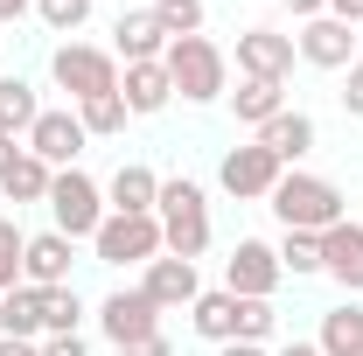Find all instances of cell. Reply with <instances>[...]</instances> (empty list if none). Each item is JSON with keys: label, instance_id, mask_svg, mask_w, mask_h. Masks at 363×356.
<instances>
[{"label": "cell", "instance_id": "obj_4", "mask_svg": "<svg viewBox=\"0 0 363 356\" xmlns=\"http://www.w3.org/2000/svg\"><path fill=\"white\" fill-rule=\"evenodd\" d=\"M105 217H112V210H105V189H98L84 168H56V182H49V230H63V238L77 245V238H98Z\"/></svg>", "mask_w": 363, "mask_h": 356}, {"label": "cell", "instance_id": "obj_14", "mask_svg": "<svg viewBox=\"0 0 363 356\" xmlns=\"http://www.w3.org/2000/svg\"><path fill=\"white\" fill-rule=\"evenodd\" d=\"M70 266H77V245L63 230H35L21 252V287H70Z\"/></svg>", "mask_w": 363, "mask_h": 356}, {"label": "cell", "instance_id": "obj_30", "mask_svg": "<svg viewBox=\"0 0 363 356\" xmlns=\"http://www.w3.org/2000/svg\"><path fill=\"white\" fill-rule=\"evenodd\" d=\"M21 252H28V230H21L14 217H0V294L21 287Z\"/></svg>", "mask_w": 363, "mask_h": 356}, {"label": "cell", "instance_id": "obj_15", "mask_svg": "<svg viewBox=\"0 0 363 356\" xmlns=\"http://www.w3.org/2000/svg\"><path fill=\"white\" fill-rule=\"evenodd\" d=\"M321 272L342 287V294H363V223H335V230H321Z\"/></svg>", "mask_w": 363, "mask_h": 356}, {"label": "cell", "instance_id": "obj_19", "mask_svg": "<svg viewBox=\"0 0 363 356\" xmlns=\"http://www.w3.org/2000/svg\"><path fill=\"white\" fill-rule=\"evenodd\" d=\"M112 56H119V63H161V56H168L161 21H154V14H119V21H112Z\"/></svg>", "mask_w": 363, "mask_h": 356}, {"label": "cell", "instance_id": "obj_7", "mask_svg": "<svg viewBox=\"0 0 363 356\" xmlns=\"http://www.w3.org/2000/svg\"><path fill=\"white\" fill-rule=\"evenodd\" d=\"M98 335H105L112 350H133L147 335H161V308H154L140 287H119V294L98 301Z\"/></svg>", "mask_w": 363, "mask_h": 356}, {"label": "cell", "instance_id": "obj_29", "mask_svg": "<svg viewBox=\"0 0 363 356\" xmlns=\"http://www.w3.org/2000/svg\"><path fill=\"white\" fill-rule=\"evenodd\" d=\"M147 14L161 21L168 43H182V35H203V14H210V7H203V0H154Z\"/></svg>", "mask_w": 363, "mask_h": 356}, {"label": "cell", "instance_id": "obj_8", "mask_svg": "<svg viewBox=\"0 0 363 356\" xmlns=\"http://www.w3.org/2000/svg\"><path fill=\"white\" fill-rule=\"evenodd\" d=\"M279 252H272L266 238H238L230 245V259H224V287L238 294V301H272L279 294Z\"/></svg>", "mask_w": 363, "mask_h": 356}, {"label": "cell", "instance_id": "obj_17", "mask_svg": "<svg viewBox=\"0 0 363 356\" xmlns=\"http://www.w3.org/2000/svg\"><path fill=\"white\" fill-rule=\"evenodd\" d=\"M119 98H126V112H133V119L168 112V98H175V84H168V63H126V70H119Z\"/></svg>", "mask_w": 363, "mask_h": 356}, {"label": "cell", "instance_id": "obj_35", "mask_svg": "<svg viewBox=\"0 0 363 356\" xmlns=\"http://www.w3.org/2000/svg\"><path fill=\"white\" fill-rule=\"evenodd\" d=\"M119 356H175V343L168 335H147V343H133V350H119Z\"/></svg>", "mask_w": 363, "mask_h": 356}, {"label": "cell", "instance_id": "obj_23", "mask_svg": "<svg viewBox=\"0 0 363 356\" xmlns=\"http://www.w3.org/2000/svg\"><path fill=\"white\" fill-rule=\"evenodd\" d=\"M49 182H56V168H49V161H35V154L21 147V161L0 175V196H7L14 210H21V203H49Z\"/></svg>", "mask_w": 363, "mask_h": 356}, {"label": "cell", "instance_id": "obj_3", "mask_svg": "<svg viewBox=\"0 0 363 356\" xmlns=\"http://www.w3.org/2000/svg\"><path fill=\"white\" fill-rule=\"evenodd\" d=\"M168 84H175V98H189V105H217L230 91V56L210 35H182V43H168Z\"/></svg>", "mask_w": 363, "mask_h": 356}, {"label": "cell", "instance_id": "obj_6", "mask_svg": "<svg viewBox=\"0 0 363 356\" xmlns=\"http://www.w3.org/2000/svg\"><path fill=\"white\" fill-rule=\"evenodd\" d=\"M91 252H98V266H147V259H161L168 245H161V217H112L98 223V238H91Z\"/></svg>", "mask_w": 363, "mask_h": 356}, {"label": "cell", "instance_id": "obj_10", "mask_svg": "<svg viewBox=\"0 0 363 356\" xmlns=\"http://www.w3.org/2000/svg\"><path fill=\"white\" fill-rule=\"evenodd\" d=\"M294 56H301L308 70H350V63H357V28L335 21V14H315V21H301Z\"/></svg>", "mask_w": 363, "mask_h": 356}, {"label": "cell", "instance_id": "obj_31", "mask_svg": "<svg viewBox=\"0 0 363 356\" xmlns=\"http://www.w3.org/2000/svg\"><path fill=\"white\" fill-rule=\"evenodd\" d=\"M35 21H43L49 35H77L91 21V0H35Z\"/></svg>", "mask_w": 363, "mask_h": 356}, {"label": "cell", "instance_id": "obj_39", "mask_svg": "<svg viewBox=\"0 0 363 356\" xmlns=\"http://www.w3.org/2000/svg\"><path fill=\"white\" fill-rule=\"evenodd\" d=\"M21 14H35V0H0V28H7V21H21Z\"/></svg>", "mask_w": 363, "mask_h": 356}, {"label": "cell", "instance_id": "obj_25", "mask_svg": "<svg viewBox=\"0 0 363 356\" xmlns=\"http://www.w3.org/2000/svg\"><path fill=\"white\" fill-rule=\"evenodd\" d=\"M321 356H363V308L357 301H342V308L321 314Z\"/></svg>", "mask_w": 363, "mask_h": 356}, {"label": "cell", "instance_id": "obj_36", "mask_svg": "<svg viewBox=\"0 0 363 356\" xmlns=\"http://www.w3.org/2000/svg\"><path fill=\"white\" fill-rule=\"evenodd\" d=\"M286 14H301V21H315V14H328V0H279Z\"/></svg>", "mask_w": 363, "mask_h": 356}, {"label": "cell", "instance_id": "obj_41", "mask_svg": "<svg viewBox=\"0 0 363 356\" xmlns=\"http://www.w3.org/2000/svg\"><path fill=\"white\" fill-rule=\"evenodd\" d=\"M217 356H266V343H224Z\"/></svg>", "mask_w": 363, "mask_h": 356}, {"label": "cell", "instance_id": "obj_24", "mask_svg": "<svg viewBox=\"0 0 363 356\" xmlns=\"http://www.w3.org/2000/svg\"><path fill=\"white\" fill-rule=\"evenodd\" d=\"M0 335L43 343V287H14V294H0Z\"/></svg>", "mask_w": 363, "mask_h": 356}, {"label": "cell", "instance_id": "obj_28", "mask_svg": "<svg viewBox=\"0 0 363 356\" xmlns=\"http://www.w3.org/2000/svg\"><path fill=\"white\" fill-rule=\"evenodd\" d=\"M77 321H84L77 287H43V335H77Z\"/></svg>", "mask_w": 363, "mask_h": 356}, {"label": "cell", "instance_id": "obj_38", "mask_svg": "<svg viewBox=\"0 0 363 356\" xmlns=\"http://www.w3.org/2000/svg\"><path fill=\"white\" fill-rule=\"evenodd\" d=\"M0 356H43V343H21V335H0Z\"/></svg>", "mask_w": 363, "mask_h": 356}, {"label": "cell", "instance_id": "obj_27", "mask_svg": "<svg viewBox=\"0 0 363 356\" xmlns=\"http://www.w3.org/2000/svg\"><path fill=\"white\" fill-rule=\"evenodd\" d=\"M77 119H84L91 140H112V133H126V119H133V112H126V98H119V91H105V98H84V105H77Z\"/></svg>", "mask_w": 363, "mask_h": 356}, {"label": "cell", "instance_id": "obj_11", "mask_svg": "<svg viewBox=\"0 0 363 356\" xmlns=\"http://www.w3.org/2000/svg\"><path fill=\"white\" fill-rule=\"evenodd\" d=\"M84 140H91V133H84V119H77L70 105H63V112H49V105H43V119L28 126V140H21V147H28L35 161H49V168H77Z\"/></svg>", "mask_w": 363, "mask_h": 356}, {"label": "cell", "instance_id": "obj_37", "mask_svg": "<svg viewBox=\"0 0 363 356\" xmlns=\"http://www.w3.org/2000/svg\"><path fill=\"white\" fill-rule=\"evenodd\" d=\"M328 14H335V21H350V28H357V21H363V0H328Z\"/></svg>", "mask_w": 363, "mask_h": 356}, {"label": "cell", "instance_id": "obj_2", "mask_svg": "<svg viewBox=\"0 0 363 356\" xmlns=\"http://www.w3.org/2000/svg\"><path fill=\"white\" fill-rule=\"evenodd\" d=\"M272 203V217H279V230H335V223L350 217V203H342V189L328 175H301V168H286L279 175V189L266 196Z\"/></svg>", "mask_w": 363, "mask_h": 356}, {"label": "cell", "instance_id": "obj_12", "mask_svg": "<svg viewBox=\"0 0 363 356\" xmlns=\"http://www.w3.org/2000/svg\"><path fill=\"white\" fill-rule=\"evenodd\" d=\"M238 70H245V77H266V84H286V77H294V35H279V28H245V35H238Z\"/></svg>", "mask_w": 363, "mask_h": 356}, {"label": "cell", "instance_id": "obj_13", "mask_svg": "<svg viewBox=\"0 0 363 356\" xmlns=\"http://www.w3.org/2000/svg\"><path fill=\"white\" fill-rule=\"evenodd\" d=\"M140 294L168 314V308H196L203 279H196V266H189V259H168V252H161V259H147V266H140Z\"/></svg>", "mask_w": 363, "mask_h": 356}, {"label": "cell", "instance_id": "obj_42", "mask_svg": "<svg viewBox=\"0 0 363 356\" xmlns=\"http://www.w3.org/2000/svg\"><path fill=\"white\" fill-rule=\"evenodd\" d=\"M272 356H321V343H286V350H272Z\"/></svg>", "mask_w": 363, "mask_h": 356}, {"label": "cell", "instance_id": "obj_16", "mask_svg": "<svg viewBox=\"0 0 363 356\" xmlns=\"http://www.w3.org/2000/svg\"><path fill=\"white\" fill-rule=\"evenodd\" d=\"M154 203H161V175H154L147 161H119V175L105 182V210H119V217H154Z\"/></svg>", "mask_w": 363, "mask_h": 356}, {"label": "cell", "instance_id": "obj_18", "mask_svg": "<svg viewBox=\"0 0 363 356\" xmlns=\"http://www.w3.org/2000/svg\"><path fill=\"white\" fill-rule=\"evenodd\" d=\"M252 140H259L266 154H279V168H294V161L315 154V119H308V112H279V119H266Z\"/></svg>", "mask_w": 363, "mask_h": 356}, {"label": "cell", "instance_id": "obj_22", "mask_svg": "<svg viewBox=\"0 0 363 356\" xmlns=\"http://www.w3.org/2000/svg\"><path fill=\"white\" fill-rule=\"evenodd\" d=\"M43 119V98H35V84L28 77H0V133H14V140H28V126Z\"/></svg>", "mask_w": 363, "mask_h": 356}, {"label": "cell", "instance_id": "obj_40", "mask_svg": "<svg viewBox=\"0 0 363 356\" xmlns=\"http://www.w3.org/2000/svg\"><path fill=\"white\" fill-rule=\"evenodd\" d=\"M14 161H21V140H14V133H0V175H7Z\"/></svg>", "mask_w": 363, "mask_h": 356}, {"label": "cell", "instance_id": "obj_20", "mask_svg": "<svg viewBox=\"0 0 363 356\" xmlns=\"http://www.w3.org/2000/svg\"><path fill=\"white\" fill-rule=\"evenodd\" d=\"M189 321H196V335L203 343H238V294L230 287H217V294H196V308H189Z\"/></svg>", "mask_w": 363, "mask_h": 356}, {"label": "cell", "instance_id": "obj_32", "mask_svg": "<svg viewBox=\"0 0 363 356\" xmlns=\"http://www.w3.org/2000/svg\"><path fill=\"white\" fill-rule=\"evenodd\" d=\"M272 328H279L272 301H238V343H272Z\"/></svg>", "mask_w": 363, "mask_h": 356}, {"label": "cell", "instance_id": "obj_34", "mask_svg": "<svg viewBox=\"0 0 363 356\" xmlns=\"http://www.w3.org/2000/svg\"><path fill=\"white\" fill-rule=\"evenodd\" d=\"M43 356H91L84 335H43Z\"/></svg>", "mask_w": 363, "mask_h": 356}, {"label": "cell", "instance_id": "obj_1", "mask_svg": "<svg viewBox=\"0 0 363 356\" xmlns=\"http://www.w3.org/2000/svg\"><path fill=\"white\" fill-rule=\"evenodd\" d=\"M154 217H161V245H168V259H189V266H196V259L210 252V196H203V182L168 175V182H161Z\"/></svg>", "mask_w": 363, "mask_h": 356}, {"label": "cell", "instance_id": "obj_33", "mask_svg": "<svg viewBox=\"0 0 363 356\" xmlns=\"http://www.w3.org/2000/svg\"><path fill=\"white\" fill-rule=\"evenodd\" d=\"M342 112H350V119H363V56L350 63V84H342Z\"/></svg>", "mask_w": 363, "mask_h": 356}, {"label": "cell", "instance_id": "obj_5", "mask_svg": "<svg viewBox=\"0 0 363 356\" xmlns=\"http://www.w3.org/2000/svg\"><path fill=\"white\" fill-rule=\"evenodd\" d=\"M49 77L70 91V105H84V98L119 91V56H112V49H91V43H56V56H49Z\"/></svg>", "mask_w": 363, "mask_h": 356}, {"label": "cell", "instance_id": "obj_26", "mask_svg": "<svg viewBox=\"0 0 363 356\" xmlns=\"http://www.w3.org/2000/svg\"><path fill=\"white\" fill-rule=\"evenodd\" d=\"M279 272H294V279H315L321 272V238L315 230H279Z\"/></svg>", "mask_w": 363, "mask_h": 356}, {"label": "cell", "instance_id": "obj_21", "mask_svg": "<svg viewBox=\"0 0 363 356\" xmlns=\"http://www.w3.org/2000/svg\"><path fill=\"white\" fill-rule=\"evenodd\" d=\"M230 112H238V126H266V119H279L286 112V84H266V77H245V84L230 91Z\"/></svg>", "mask_w": 363, "mask_h": 356}, {"label": "cell", "instance_id": "obj_9", "mask_svg": "<svg viewBox=\"0 0 363 356\" xmlns=\"http://www.w3.org/2000/svg\"><path fill=\"white\" fill-rule=\"evenodd\" d=\"M279 154H266L259 140H245V147H230L224 161H217V182H224V196H238V203H266L272 189H279Z\"/></svg>", "mask_w": 363, "mask_h": 356}]
</instances>
